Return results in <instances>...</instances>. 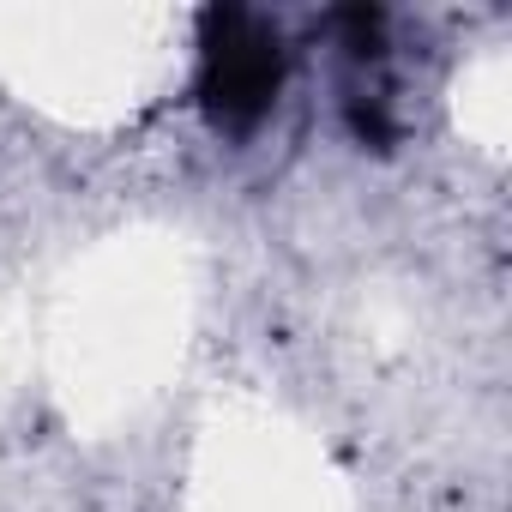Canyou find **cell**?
Returning a JSON list of instances; mask_svg holds the SVG:
<instances>
[{"mask_svg":"<svg viewBox=\"0 0 512 512\" xmlns=\"http://www.w3.org/2000/svg\"><path fill=\"white\" fill-rule=\"evenodd\" d=\"M290 79V43L272 13L253 7H211L199 19V73L193 103L217 139L260 133L284 97Z\"/></svg>","mask_w":512,"mask_h":512,"instance_id":"obj_1","label":"cell"}]
</instances>
